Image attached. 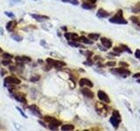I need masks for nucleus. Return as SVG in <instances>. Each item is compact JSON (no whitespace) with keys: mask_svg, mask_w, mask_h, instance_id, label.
I'll list each match as a JSON object with an SVG mask.
<instances>
[{"mask_svg":"<svg viewBox=\"0 0 140 131\" xmlns=\"http://www.w3.org/2000/svg\"><path fill=\"white\" fill-rule=\"evenodd\" d=\"M110 22L113 24H118V25H126L127 24V20L124 19L123 16V12L121 10L118 11L117 14L110 19Z\"/></svg>","mask_w":140,"mask_h":131,"instance_id":"nucleus-1","label":"nucleus"},{"mask_svg":"<svg viewBox=\"0 0 140 131\" xmlns=\"http://www.w3.org/2000/svg\"><path fill=\"white\" fill-rule=\"evenodd\" d=\"M21 83V81L19 78L15 76H7L4 78V85L5 86H13V85H19Z\"/></svg>","mask_w":140,"mask_h":131,"instance_id":"nucleus-2","label":"nucleus"},{"mask_svg":"<svg viewBox=\"0 0 140 131\" xmlns=\"http://www.w3.org/2000/svg\"><path fill=\"white\" fill-rule=\"evenodd\" d=\"M43 119H44V121H45L46 123H47L48 124H54V125H57L58 127H60L61 124V121L57 120L54 116H50V115H46V116L43 117Z\"/></svg>","mask_w":140,"mask_h":131,"instance_id":"nucleus-3","label":"nucleus"},{"mask_svg":"<svg viewBox=\"0 0 140 131\" xmlns=\"http://www.w3.org/2000/svg\"><path fill=\"white\" fill-rule=\"evenodd\" d=\"M111 73H114V74H119L123 77H127L130 74V72L127 69H124V68H116V69H111L110 70Z\"/></svg>","mask_w":140,"mask_h":131,"instance_id":"nucleus-4","label":"nucleus"},{"mask_svg":"<svg viewBox=\"0 0 140 131\" xmlns=\"http://www.w3.org/2000/svg\"><path fill=\"white\" fill-rule=\"evenodd\" d=\"M97 96H98V98L101 100L102 101H103L104 103H110V98H109L108 94H106L105 92H103V91L99 90L98 92H97Z\"/></svg>","mask_w":140,"mask_h":131,"instance_id":"nucleus-5","label":"nucleus"},{"mask_svg":"<svg viewBox=\"0 0 140 131\" xmlns=\"http://www.w3.org/2000/svg\"><path fill=\"white\" fill-rule=\"evenodd\" d=\"M12 95H13V97H14V99L17 100L18 101H19V102H21L23 104L27 103V101H26L25 94H22V93H13Z\"/></svg>","mask_w":140,"mask_h":131,"instance_id":"nucleus-6","label":"nucleus"},{"mask_svg":"<svg viewBox=\"0 0 140 131\" xmlns=\"http://www.w3.org/2000/svg\"><path fill=\"white\" fill-rule=\"evenodd\" d=\"M27 108L31 110V112H32L33 115H37V116H39V117H42L41 112H40V110H39V108H38V106L34 105V104H32V105L28 106Z\"/></svg>","mask_w":140,"mask_h":131,"instance_id":"nucleus-7","label":"nucleus"},{"mask_svg":"<svg viewBox=\"0 0 140 131\" xmlns=\"http://www.w3.org/2000/svg\"><path fill=\"white\" fill-rule=\"evenodd\" d=\"M64 36L69 41H78L79 39V37L76 33H74V32H66L64 34Z\"/></svg>","mask_w":140,"mask_h":131,"instance_id":"nucleus-8","label":"nucleus"},{"mask_svg":"<svg viewBox=\"0 0 140 131\" xmlns=\"http://www.w3.org/2000/svg\"><path fill=\"white\" fill-rule=\"evenodd\" d=\"M81 92L84 96L87 97V98H89V99L94 98V93H93L90 89H88V88H83V89H81Z\"/></svg>","mask_w":140,"mask_h":131,"instance_id":"nucleus-9","label":"nucleus"},{"mask_svg":"<svg viewBox=\"0 0 140 131\" xmlns=\"http://www.w3.org/2000/svg\"><path fill=\"white\" fill-rule=\"evenodd\" d=\"M17 26V21L16 20H11L6 24V30L8 32H12Z\"/></svg>","mask_w":140,"mask_h":131,"instance_id":"nucleus-10","label":"nucleus"},{"mask_svg":"<svg viewBox=\"0 0 140 131\" xmlns=\"http://www.w3.org/2000/svg\"><path fill=\"white\" fill-rule=\"evenodd\" d=\"M79 85L81 86H89V88H92V86H93V83H92V82H91V81H89L88 79L83 78V79L80 80Z\"/></svg>","mask_w":140,"mask_h":131,"instance_id":"nucleus-11","label":"nucleus"},{"mask_svg":"<svg viewBox=\"0 0 140 131\" xmlns=\"http://www.w3.org/2000/svg\"><path fill=\"white\" fill-rule=\"evenodd\" d=\"M31 16H32L34 19H36L37 21H39V22H42V21H44V20H47V19H49V17H47V16H43V15L31 14Z\"/></svg>","mask_w":140,"mask_h":131,"instance_id":"nucleus-12","label":"nucleus"},{"mask_svg":"<svg viewBox=\"0 0 140 131\" xmlns=\"http://www.w3.org/2000/svg\"><path fill=\"white\" fill-rule=\"evenodd\" d=\"M101 42L103 46L106 48H110L112 46V42L107 38H101Z\"/></svg>","mask_w":140,"mask_h":131,"instance_id":"nucleus-13","label":"nucleus"},{"mask_svg":"<svg viewBox=\"0 0 140 131\" xmlns=\"http://www.w3.org/2000/svg\"><path fill=\"white\" fill-rule=\"evenodd\" d=\"M96 16L98 18H101V19H103V18H108L110 16V13L107 12L103 9H99L98 12L96 13Z\"/></svg>","mask_w":140,"mask_h":131,"instance_id":"nucleus-14","label":"nucleus"},{"mask_svg":"<svg viewBox=\"0 0 140 131\" xmlns=\"http://www.w3.org/2000/svg\"><path fill=\"white\" fill-rule=\"evenodd\" d=\"M120 121H121V120H120V119H117V117H115V116H114V115H112V116L110 117V123L112 124V126H113V127H114L115 128H118Z\"/></svg>","mask_w":140,"mask_h":131,"instance_id":"nucleus-15","label":"nucleus"},{"mask_svg":"<svg viewBox=\"0 0 140 131\" xmlns=\"http://www.w3.org/2000/svg\"><path fill=\"white\" fill-rule=\"evenodd\" d=\"M61 131H73L75 129V126L73 124H63L61 126Z\"/></svg>","mask_w":140,"mask_h":131,"instance_id":"nucleus-16","label":"nucleus"},{"mask_svg":"<svg viewBox=\"0 0 140 131\" xmlns=\"http://www.w3.org/2000/svg\"><path fill=\"white\" fill-rule=\"evenodd\" d=\"M67 64L65 63L64 61H61V60H55L54 63V66L56 69H61L63 66H65Z\"/></svg>","mask_w":140,"mask_h":131,"instance_id":"nucleus-17","label":"nucleus"},{"mask_svg":"<svg viewBox=\"0 0 140 131\" xmlns=\"http://www.w3.org/2000/svg\"><path fill=\"white\" fill-rule=\"evenodd\" d=\"M78 41L83 42V43H84V44H88V45H92V44H93V41L88 40V39H87V38H86V37H84V36L80 37Z\"/></svg>","mask_w":140,"mask_h":131,"instance_id":"nucleus-18","label":"nucleus"},{"mask_svg":"<svg viewBox=\"0 0 140 131\" xmlns=\"http://www.w3.org/2000/svg\"><path fill=\"white\" fill-rule=\"evenodd\" d=\"M88 38H89L91 40H97L100 38V34L99 33H89L88 34Z\"/></svg>","mask_w":140,"mask_h":131,"instance_id":"nucleus-19","label":"nucleus"},{"mask_svg":"<svg viewBox=\"0 0 140 131\" xmlns=\"http://www.w3.org/2000/svg\"><path fill=\"white\" fill-rule=\"evenodd\" d=\"M81 6H83V8L86 9V10H92V9H94L95 7V5H94V4H90L87 3H83Z\"/></svg>","mask_w":140,"mask_h":131,"instance_id":"nucleus-20","label":"nucleus"},{"mask_svg":"<svg viewBox=\"0 0 140 131\" xmlns=\"http://www.w3.org/2000/svg\"><path fill=\"white\" fill-rule=\"evenodd\" d=\"M68 45L73 46V47H83L81 44L77 43L76 41H69V42H68Z\"/></svg>","mask_w":140,"mask_h":131,"instance_id":"nucleus-21","label":"nucleus"},{"mask_svg":"<svg viewBox=\"0 0 140 131\" xmlns=\"http://www.w3.org/2000/svg\"><path fill=\"white\" fill-rule=\"evenodd\" d=\"M11 37L16 41H21L22 39H23V37L19 36V35H18V34H11Z\"/></svg>","mask_w":140,"mask_h":131,"instance_id":"nucleus-22","label":"nucleus"},{"mask_svg":"<svg viewBox=\"0 0 140 131\" xmlns=\"http://www.w3.org/2000/svg\"><path fill=\"white\" fill-rule=\"evenodd\" d=\"M132 12L135 13H140V3H137L136 5L132 8Z\"/></svg>","mask_w":140,"mask_h":131,"instance_id":"nucleus-23","label":"nucleus"},{"mask_svg":"<svg viewBox=\"0 0 140 131\" xmlns=\"http://www.w3.org/2000/svg\"><path fill=\"white\" fill-rule=\"evenodd\" d=\"M47 128L52 131H57L58 129H59V127H58L57 125H54V124H48Z\"/></svg>","mask_w":140,"mask_h":131,"instance_id":"nucleus-24","label":"nucleus"},{"mask_svg":"<svg viewBox=\"0 0 140 131\" xmlns=\"http://www.w3.org/2000/svg\"><path fill=\"white\" fill-rule=\"evenodd\" d=\"M54 59H50V58H48V59H46V64L48 65V66L49 67H52V66H54Z\"/></svg>","mask_w":140,"mask_h":131,"instance_id":"nucleus-25","label":"nucleus"},{"mask_svg":"<svg viewBox=\"0 0 140 131\" xmlns=\"http://www.w3.org/2000/svg\"><path fill=\"white\" fill-rule=\"evenodd\" d=\"M62 1L65 2V3L72 4H74V5H77V4H79V1H78V0H62Z\"/></svg>","mask_w":140,"mask_h":131,"instance_id":"nucleus-26","label":"nucleus"},{"mask_svg":"<svg viewBox=\"0 0 140 131\" xmlns=\"http://www.w3.org/2000/svg\"><path fill=\"white\" fill-rule=\"evenodd\" d=\"M39 79H40V76H39V75H33L32 77H31L30 78V81L31 82H37L38 81H39Z\"/></svg>","mask_w":140,"mask_h":131,"instance_id":"nucleus-27","label":"nucleus"},{"mask_svg":"<svg viewBox=\"0 0 140 131\" xmlns=\"http://www.w3.org/2000/svg\"><path fill=\"white\" fill-rule=\"evenodd\" d=\"M130 19H131V21L133 22V23L137 24V25L140 26V20L138 19V18H137V17H131V18H130Z\"/></svg>","mask_w":140,"mask_h":131,"instance_id":"nucleus-28","label":"nucleus"},{"mask_svg":"<svg viewBox=\"0 0 140 131\" xmlns=\"http://www.w3.org/2000/svg\"><path fill=\"white\" fill-rule=\"evenodd\" d=\"M3 57H4V59H12V58H13L12 55L10 54V53H4L3 54Z\"/></svg>","mask_w":140,"mask_h":131,"instance_id":"nucleus-29","label":"nucleus"},{"mask_svg":"<svg viewBox=\"0 0 140 131\" xmlns=\"http://www.w3.org/2000/svg\"><path fill=\"white\" fill-rule=\"evenodd\" d=\"M2 64H3L4 66H11L12 61H11L10 59H4V60L2 61Z\"/></svg>","mask_w":140,"mask_h":131,"instance_id":"nucleus-30","label":"nucleus"},{"mask_svg":"<svg viewBox=\"0 0 140 131\" xmlns=\"http://www.w3.org/2000/svg\"><path fill=\"white\" fill-rule=\"evenodd\" d=\"M17 108V110H18V111H19V113H20V115H22V116H23V117H24V118H27V116H26V115L25 114V113H24V112H23V110H22V109H21V108H19V107H17V108Z\"/></svg>","mask_w":140,"mask_h":131,"instance_id":"nucleus-31","label":"nucleus"},{"mask_svg":"<svg viewBox=\"0 0 140 131\" xmlns=\"http://www.w3.org/2000/svg\"><path fill=\"white\" fill-rule=\"evenodd\" d=\"M21 59H22V60H23V62L25 63V62H30L31 61V58H29L27 56H22L21 57Z\"/></svg>","mask_w":140,"mask_h":131,"instance_id":"nucleus-32","label":"nucleus"},{"mask_svg":"<svg viewBox=\"0 0 140 131\" xmlns=\"http://www.w3.org/2000/svg\"><path fill=\"white\" fill-rule=\"evenodd\" d=\"M84 3H87V4H95L96 3L97 0H83Z\"/></svg>","mask_w":140,"mask_h":131,"instance_id":"nucleus-33","label":"nucleus"},{"mask_svg":"<svg viewBox=\"0 0 140 131\" xmlns=\"http://www.w3.org/2000/svg\"><path fill=\"white\" fill-rule=\"evenodd\" d=\"M4 14L6 15V16H8L9 18H11V19H14L15 18V15L13 14V13H11V12H4Z\"/></svg>","mask_w":140,"mask_h":131,"instance_id":"nucleus-34","label":"nucleus"},{"mask_svg":"<svg viewBox=\"0 0 140 131\" xmlns=\"http://www.w3.org/2000/svg\"><path fill=\"white\" fill-rule=\"evenodd\" d=\"M122 46V49H123V51H127V52L129 53H131V51H130V49L128 48V46H124V45H122L121 46Z\"/></svg>","mask_w":140,"mask_h":131,"instance_id":"nucleus-35","label":"nucleus"},{"mask_svg":"<svg viewBox=\"0 0 140 131\" xmlns=\"http://www.w3.org/2000/svg\"><path fill=\"white\" fill-rule=\"evenodd\" d=\"M114 51H115V52H117L118 55H120L119 53H121L122 52H123V49H122L121 47H117H117H114Z\"/></svg>","mask_w":140,"mask_h":131,"instance_id":"nucleus-36","label":"nucleus"},{"mask_svg":"<svg viewBox=\"0 0 140 131\" xmlns=\"http://www.w3.org/2000/svg\"><path fill=\"white\" fill-rule=\"evenodd\" d=\"M135 56H136L137 59H140V50L137 49L136 52H135Z\"/></svg>","mask_w":140,"mask_h":131,"instance_id":"nucleus-37","label":"nucleus"},{"mask_svg":"<svg viewBox=\"0 0 140 131\" xmlns=\"http://www.w3.org/2000/svg\"><path fill=\"white\" fill-rule=\"evenodd\" d=\"M9 68H10V71H12V72L16 71V66H9Z\"/></svg>","mask_w":140,"mask_h":131,"instance_id":"nucleus-38","label":"nucleus"},{"mask_svg":"<svg viewBox=\"0 0 140 131\" xmlns=\"http://www.w3.org/2000/svg\"><path fill=\"white\" fill-rule=\"evenodd\" d=\"M107 66H114L116 65V62L115 61H112V62H108L107 64H106Z\"/></svg>","mask_w":140,"mask_h":131,"instance_id":"nucleus-39","label":"nucleus"},{"mask_svg":"<svg viewBox=\"0 0 140 131\" xmlns=\"http://www.w3.org/2000/svg\"><path fill=\"white\" fill-rule=\"evenodd\" d=\"M39 121V123L40 124V125H42V126H43V127H45V128H46V127H47V126L46 125V124H45V123H44V121H39H39Z\"/></svg>","mask_w":140,"mask_h":131,"instance_id":"nucleus-40","label":"nucleus"},{"mask_svg":"<svg viewBox=\"0 0 140 131\" xmlns=\"http://www.w3.org/2000/svg\"><path fill=\"white\" fill-rule=\"evenodd\" d=\"M133 77H134V78H138V77H140V73H137V74H134L133 75Z\"/></svg>","mask_w":140,"mask_h":131,"instance_id":"nucleus-41","label":"nucleus"},{"mask_svg":"<svg viewBox=\"0 0 140 131\" xmlns=\"http://www.w3.org/2000/svg\"><path fill=\"white\" fill-rule=\"evenodd\" d=\"M98 47H99V49H100V50H102V51H106V48H103L100 45H98Z\"/></svg>","mask_w":140,"mask_h":131,"instance_id":"nucleus-42","label":"nucleus"},{"mask_svg":"<svg viewBox=\"0 0 140 131\" xmlns=\"http://www.w3.org/2000/svg\"><path fill=\"white\" fill-rule=\"evenodd\" d=\"M137 82H138V83H140V79L138 80V81H137Z\"/></svg>","mask_w":140,"mask_h":131,"instance_id":"nucleus-43","label":"nucleus"},{"mask_svg":"<svg viewBox=\"0 0 140 131\" xmlns=\"http://www.w3.org/2000/svg\"><path fill=\"white\" fill-rule=\"evenodd\" d=\"M2 52V49H1V48H0V53H1Z\"/></svg>","mask_w":140,"mask_h":131,"instance_id":"nucleus-44","label":"nucleus"},{"mask_svg":"<svg viewBox=\"0 0 140 131\" xmlns=\"http://www.w3.org/2000/svg\"><path fill=\"white\" fill-rule=\"evenodd\" d=\"M33 1H39V0H33Z\"/></svg>","mask_w":140,"mask_h":131,"instance_id":"nucleus-45","label":"nucleus"}]
</instances>
